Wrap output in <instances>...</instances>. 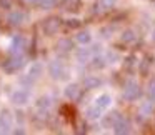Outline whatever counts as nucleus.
Listing matches in <instances>:
<instances>
[{"label": "nucleus", "mask_w": 155, "mask_h": 135, "mask_svg": "<svg viewBox=\"0 0 155 135\" xmlns=\"http://www.w3.org/2000/svg\"><path fill=\"white\" fill-rule=\"evenodd\" d=\"M138 97H140V87H138V84L134 80H128L125 84V88H124V98L128 102H134Z\"/></svg>", "instance_id": "nucleus-1"}, {"label": "nucleus", "mask_w": 155, "mask_h": 135, "mask_svg": "<svg viewBox=\"0 0 155 135\" xmlns=\"http://www.w3.org/2000/svg\"><path fill=\"white\" fill-rule=\"evenodd\" d=\"M48 70H50V77L55 78V80H62V78H65V75H67L65 65L62 64L60 60H54V62H52L50 67H48Z\"/></svg>", "instance_id": "nucleus-2"}, {"label": "nucleus", "mask_w": 155, "mask_h": 135, "mask_svg": "<svg viewBox=\"0 0 155 135\" xmlns=\"http://www.w3.org/2000/svg\"><path fill=\"white\" fill-rule=\"evenodd\" d=\"M25 65V57L24 55H14V57L10 58V60H7L4 64V68L7 72H14V70H18L20 67H24Z\"/></svg>", "instance_id": "nucleus-3"}, {"label": "nucleus", "mask_w": 155, "mask_h": 135, "mask_svg": "<svg viewBox=\"0 0 155 135\" xmlns=\"http://www.w3.org/2000/svg\"><path fill=\"white\" fill-rule=\"evenodd\" d=\"M12 128V115L8 110H4L0 114V133H8Z\"/></svg>", "instance_id": "nucleus-4"}, {"label": "nucleus", "mask_w": 155, "mask_h": 135, "mask_svg": "<svg viewBox=\"0 0 155 135\" xmlns=\"http://www.w3.org/2000/svg\"><path fill=\"white\" fill-rule=\"evenodd\" d=\"M60 28V20L57 17H52V18H47L44 22V32L47 35H54L55 32Z\"/></svg>", "instance_id": "nucleus-5"}, {"label": "nucleus", "mask_w": 155, "mask_h": 135, "mask_svg": "<svg viewBox=\"0 0 155 135\" xmlns=\"http://www.w3.org/2000/svg\"><path fill=\"white\" fill-rule=\"evenodd\" d=\"M130 128H132L130 122H128L127 118H124V117H120L117 122H115V125H114V132H115V133H118V135L130 133Z\"/></svg>", "instance_id": "nucleus-6"}, {"label": "nucleus", "mask_w": 155, "mask_h": 135, "mask_svg": "<svg viewBox=\"0 0 155 135\" xmlns=\"http://www.w3.org/2000/svg\"><path fill=\"white\" fill-rule=\"evenodd\" d=\"M24 47H25V40L20 37V35H15L14 37V40H12V44H10V54L12 55H17V54H20L22 50H24Z\"/></svg>", "instance_id": "nucleus-7"}, {"label": "nucleus", "mask_w": 155, "mask_h": 135, "mask_svg": "<svg viewBox=\"0 0 155 135\" xmlns=\"http://www.w3.org/2000/svg\"><path fill=\"white\" fill-rule=\"evenodd\" d=\"M40 74H42V65L40 64H34L30 68H28V72H27V82L37 80V78L40 77Z\"/></svg>", "instance_id": "nucleus-8"}, {"label": "nucleus", "mask_w": 155, "mask_h": 135, "mask_svg": "<svg viewBox=\"0 0 155 135\" xmlns=\"http://www.w3.org/2000/svg\"><path fill=\"white\" fill-rule=\"evenodd\" d=\"M24 20H25V15L22 14V12H18V10L10 12V14L7 15V22H8L10 25H20Z\"/></svg>", "instance_id": "nucleus-9"}, {"label": "nucleus", "mask_w": 155, "mask_h": 135, "mask_svg": "<svg viewBox=\"0 0 155 135\" xmlns=\"http://www.w3.org/2000/svg\"><path fill=\"white\" fill-rule=\"evenodd\" d=\"M78 95H80V87H78L77 84L67 85V88H65V97L70 98V100H77Z\"/></svg>", "instance_id": "nucleus-10"}, {"label": "nucleus", "mask_w": 155, "mask_h": 135, "mask_svg": "<svg viewBox=\"0 0 155 135\" xmlns=\"http://www.w3.org/2000/svg\"><path fill=\"white\" fill-rule=\"evenodd\" d=\"M92 57H94V52H92L90 48H80V50L77 52V60L80 62V64H87V62H90Z\"/></svg>", "instance_id": "nucleus-11"}, {"label": "nucleus", "mask_w": 155, "mask_h": 135, "mask_svg": "<svg viewBox=\"0 0 155 135\" xmlns=\"http://www.w3.org/2000/svg\"><path fill=\"white\" fill-rule=\"evenodd\" d=\"M27 100H28V95L24 90H17L12 94V102L15 105H24V104H27Z\"/></svg>", "instance_id": "nucleus-12"}, {"label": "nucleus", "mask_w": 155, "mask_h": 135, "mask_svg": "<svg viewBox=\"0 0 155 135\" xmlns=\"http://www.w3.org/2000/svg\"><path fill=\"white\" fill-rule=\"evenodd\" d=\"M102 85V80L98 77H94V75H88V77H85L84 80V87L87 88V90H92V88H97Z\"/></svg>", "instance_id": "nucleus-13"}, {"label": "nucleus", "mask_w": 155, "mask_h": 135, "mask_svg": "<svg viewBox=\"0 0 155 135\" xmlns=\"http://www.w3.org/2000/svg\"><path fill=\"white\" fill-rule=\"evenodd\" d=\"M72 48H74V44H72V40H68V38H60V40L57 42V52H60V54H67Z\"/></svg>", "instance_id": "nucleus-14"}, {"label": "nucleus", "mask_w": 155, "mask_h": 135, "mask_svg": "<svg viewBox=\"0 0 155 135\" xmlns=\"http://www.w3.org/2000/svg\"><path fill=\"white\" fill-rule=\"evenodd\" d=\"M110 104H112V97L108 94H102V95H98V97L95 98V105H98L102 110L107 108V107H110Z\"/></svg>", "instance_id": "nucleus-15"}, {"label": "nucleus", "mask_w": 155, "mask_h": 135, "mask_svg": "<svg viewBox=\"0 0 155 135\" xmlns=\"http://www.w3.org/2000/svg\"><path fill=\"white\" fill-rule=\"evenodd\" d=\"M100 112H102V108L98 107V105H92V107L87 108L85 115H87L88 120H98V118H100Z\"/></svg>", "instance_id": "nucleus-16"}, {"label": "nucleus", "mask_w": 155, "mask_h": 135, "mask_svg": "<svg viewBox=\"0 0 155 135\" xmlns=\"http://www.w3.org/2000/svg\"><path fill=\"white\" fill-rule=\"evenodd\" d=\"M77 42L80 45H87V44H90V40H92V35H90V32H87V30H82V32H78L77 34Z\"/></svg>", "instance_id": "nucleus-17"}, {"label": "nucleus", "mask_w": 155, "mask_h": 135, "mask_svg": "<svg viewBox=\"0 0 155 135\" xmlns=\"http://www.w3.org/2000/svg\"><path fill=\"white\" fill-rule=\"evenodd\" d=\"M122 42L124 44H134L135 40H137V35H135L134 30H125L124 34H122Z\"/></svg>", "instance_id": "nucleus-18"}, {"label": "nucleus", "mask_w": 155, "mask_h": 135, "mask_svg": "<svg viewBox=\"0 0 155 135\" xmlns=\"http://www.w3.org/2000/svg\"><path fill=\"white\" fill-rule=\"evenodd\" d=\"M118 118H120V115H118L117 112H114V114L107 115V117L104 118V127H114L115 122H117Z\"/></svg>", "instance_id": "nucleus-19"}, {"label": "nucleus", "mask_w": 155, "mask_h": 135, "mask_svg": "<svg viewBox=\"0 0 155 135\" xmlns=\"http://www.w3.org/2000/svg\"><path fill=\"white\" fill-rule=\"evenodd\" d=\"M37 108H38V110H48V108H50V97H42V98H38Z\"/></svg>", "instance_id": "nucleus-20"}, {"label": "nucleus", "mask_w": 155, "mask_h": 135, "mask_svg": "<svg viewBox=\"0 0 155 135\" xmlns=\"http://www.w3.org/2000/svg\"><path fill=\"white\" fill-rule=\"evenodd\" d=\"M140 112L143 115H150L152 112H153V104H152V102H145V104H142Z\"/></svg>", "instance_id": "nucleus-21"}, {"label": "nucleus", "mask_w": 155, "mask_h": 135, "mask_svg": "<svg viewBox=\"0 0 155 135\" xmlns=\"http://www.w3.org/2000/svg\"><path fill=\"white\" fill-rule=\"evenodd\" d=\"M55 2H57V0H38V5H40L42 8H45V10H50V8H54Z\"/></svg>", "instance_id": "nucleus-22"}, {"label": "nucleus", "mask_w": 155, "mask_h": 135, "mask_svg": "<svg viewBox=\"0 0 155 135\" xmlns=\"http://www.w3.org/2000/svg\"><path fill=\"white\" fill-rule=\"evenodd\" d=\"M78 5H80V0H65V7H67V10H77Z\"/></svg>", "instance_id": "nucleus-23"}, {"label": "nucleus", "mask_w": 155, "mask_h": 135, "mask_svg": "<svg viewBox=\"0 0 155 135\" xmlns=\"http://www.w3.org/2000/svg\"><path fill=\"white\" fill-rule=\"evenodd\" d=\"M105 58L104 57H94V62H92V65H94V67H97V68H102L105 65Z\"/></svg>", "instance_id": "nucleus-24"}, {"label": "nucleus", "mask_w": 155, "mask_h": 135, "mask_svg": "<svg viewBox=\"0 0 155 135\" xmlns=\"http://www.w3.org/2000/svg\"><path fill=\"white\" fill-rule=\"evenodd\" d=\"M148 97H150L152 102H155V80H152L150 84H148Z\"/></svg>", "instance_id": "nucleus-25"}, {"label": "nucleus", "mask_w": 155, "mask_h": 135, "mask_svg": "<svg viewBox=\"0 0 155 135\" xmlns=\"http://www.w3.org/2000/svg\"><path fill=\"white\" fill-rule=\"evenodd\" d=\"M115 5V0H100V7L105 8V10H108V8H112Z\"/></svg>", "instance_id": "nucleus-26"}, {"label": "nucleus", "mask_w": 155, "mask_h": 135, "mask_svg": "<svg viewBox=\"0 0 155 135\" xmlns=\"http://www.w3.org/2000/svg\"><path fill=\"white\" fill-rule=\"evenodd\" d=\"M105 60L107 62H115L117 60V54H115V52H107V54H105Z\"/></svg>", "instance_id": "nucleus-27"}, {"label": "nucleus", "mask_w": 155, "mask_h": 135, "mask_svg": "<svg viewBox=\"0 0 155 135\" xmlns=\"http://www.w3.org/2000/svg\"><path fill=\"white\" fill-rule=\"evenodd\" d=\"M0 5L4 8H10L12 7V0H0Z\"/></svg>", "instance_id": "nucleus-28"}, {"label": "nucleus", "mask_w": 155, "mask_h": 135, "mask_svg": "<svg viewBox=\"0 0 155 135\" xmlns=\"http://www.w3.org/2000/svg\"><path fill=\"white\" fill-rule=\"evenodd\" d=\"M68 27H70V28H77L78 27V25H80V22H78V20H68Z\"/></svg>", "instance_id": "nucleus-29"}, {"label": "nucleus", "mask_w": 155, "mask_h": 135, "mask_svg": "<svg viewBox=\"0 0 155 135\" xmlns=\"http://www.w3.org/2000/svg\"><path fill=\"white\" fill-rule=\"evenodd\" d=\"M27 2H38V0H27Z\"/></svg>", "instance_id": "nucleus-30"}, {"label": "nucleus", "mask_w": 155, "mask_h": 135, "mask_svg": "<svg viewBox=\"0 0 155 135\" xmlns=\"http://www.w3.org/2000/svg\"><path fill=\"white\" fill-rule=\"evenodd\" d=\"M153 40H155V30H153Z\"/></svg>", "instance_id": "nucleus-31"}]
</instances>
